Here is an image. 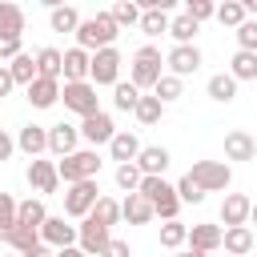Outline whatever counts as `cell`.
<instances>
[{
	"label": "cell",
	"instance_id": "6da1fadb",
	"mask_svg": "<svg viewBox=\"0 0 257 257\" xmlns=\"http://www.w3.org/2000/svg\"><path fill=\"white\" fill-rule=\"evenodd\" d=\"M149 201H153V209H157V217H177V209H181V193L161 177V173H145L141 177V185H137Z\"/></svg>",
	"mask_w": 257,
	"mask_h": 257
},
{
	"label": "cell",
	"instance_id": "7a4b0ae2",
	"mask_svg": "<svg viewBox=\"0 0 257 257\" xmlns=\"http://www.w3.org/2000/svg\"><path fill=\"white\" fill-rule=\"evenodd\" d=\"M116 28H120L116 16H112V12H100V16L76 24V44H80V48H104V44L116 40Z\"/></svg>",
	"mask_w": 257,
	"mask_h": 257
},
{
	"label": "cell",
	"instance_id": "3957f363",
	"mask_svg": "<svg viewBox=\"0 0 257 257\" xmlns=\"http://www.w3.org/2000/svg\"><path fill=\"white\" fill-rule=\"evenodd\" d=\"M96 197H100V189H96V181H92V177L68 181V193H64V213H68V217H84V213L96 205Z\"/></svg>",
	"mask_w": 257,
	"mask_h": 257
},
{
	"label": "cell",
	"instance_id": "277c9868",
	"mask_svg": "<svg viewBox=\"0 0 257 257\" xmlns=\"http://www.w3.org/2000/svg\"><path fill=\"white\" fill-rule=\"evenodd\" d=\"M60 96H64V108H72L80 116L96 112V84H88V80H64Z\"/></svg>",
	"mask_w": 257,
	"mask_h": 257
},
{
	"label": "cell",
	"instance_id": "5b68a950",
	"mask_svg": "<svg viewBox=\"0 0 257 257\" xmlns=\"http://www.w3.org/2000/svg\"><path fill=\"white\" fill-rule=\"evenodd\" d=\"M56 169H60V181L68 185V181H80V177H96L100 157H96L92 149H84V153H64V161H60Z\"/></svg>",
	"mask_w": 257,
	"mask_h": 257
},
{
	"label": "cell",
	"instance_id": "8992f818",
	"mask_svg": "<svg viewBox=\"0 0 257 257\" xmlns=\"http://www.w3.org/2000/svg\"><path fill=\"white\" fill-rule=\"evenodd\" d=\"M4 241L16 249V253H28V257H40L44 249H48V241L40 237V229L36 225H12V229H4Z\"/></svg>",
	"mask_w": 257,
	"mask_h": 257
},
{
	"label": "cell",
	"instance_id": "52a82bcc",
	"mask_svg": "<svg viewBox=\"0 0 257 257\" xmlns=\"http://www.w3.org/2000/svg\"><path fill=\"white\" fill-rule=\"evenodd\" d=\"M157 80H161V52H157L153 44H145V48L133 56V84L153 88Z\"/></svg>",
	"mask_w": 257,
	"mask_h": 257
},
{
	"label": "cell",
	"instance_id": "ba28073f",
	"mask_svg": "<svg viewBox=\"0 0 257 257\" xmlns=\"http://www.w3.org/2000/svg\"><path fill=\"white\" fill-rule=\"evenodd\" d=\"M116 72H120V52H116L112 44L96 48V52H92V68H88L92 84H116Z\"/></svg>",
	"mask_w": 257,
	"mask_h": 257
},
{
	"label": "cell",
	"instance_id": "9c48e42d",
	"mask_svg": "<svg viewBox=\"0 0 257 257\" xmlns=\"http://www.w3.org/2000/svg\"><path fill=\"white\" fill-rule=\"evenodd\" d=\"M189 177L205 189V193H217V189H225L229 185V165H221V161H197L193 169H189Z\"/></svg>",
	"mask_w": 257,
	"mask_h": 257
},
{
	"label": "cell",
	"instance_id": "30bf717a",
	"mask_svg": "<svg viewBox=\"0 0 257 257\" xmlns=\"http://www.w3.org/2000/svg\"><path fill=\"white\" fill-rule=\"evenodd\" d=\"M76 241H80L84 253H104V249H108V225L96 221L92 213H84V225L76 229Z\"/></svg>",
	"mask_w": 257,
	"mask_h": 257
},
{
	"label": "cell",
	"instance_id": "8fae6325",
	"mask_svg": "<svg viewBox=\"0 0 257 257\" xmlns=\"http://www.w3.org/2000/svg\"><path fill=\"white\" fill-rule=\"evenodd\" d=\"M28 185H32L36 193H56L60 169H56L52 161H36V157H32V165H28Z\"/></svg>",
	"mask_w": 257,
	"mask_h": 257
},
{
	"label": "cell",
	"instance_id": "7c38bea8",
	"mask_svg": "<svg viewBox=\"0 0 257 257\" xmlns=\"http://www.w3.org/2000/svg\"><path fill=\"white\" fill-rule=\"evenodd\" d=\"M120 217H124L128 225H145V221L157 217V209H153V201H149L141 189H133V193L124 197V205H120Z\"/></svg>",
	"mask_w": 257,
	"mask_h": 257
},
{
	"label": "cell",
	"instance_id": "4fadbf2b",
	"mask_svg": "<svg viewBox=\"0 0 257 257\" xmlns=\"http://www.w3.org/2000/svg\"><path fill=\"white\" fill-rule=\"evenodd\" d=\"M80 133H84V141H92V145H108L116 128H112V116L96 108V112H88V116H84V124H80Z\"/></svg>",
	"mask_w": 257,
	"mask_h": 257
},
{
	"label": "cell",
	"instance_id": "5bb4252c",
	"mask_svg": "<svg viewBox=\"0 0 257 257\" xmlns=\"http://www.w3.org/2000/svg\"><path fill=\"white\" fill-rule=\"evenodd\" d=\"M169 68H173L177 76H189V72L201 68V52H197L189 40H177V48L169 52Z\"/></svg>",
	"mask_w": 257,
	"mask_h": 257
},
{
	"label": "cell",
	"instance_id": "9a60e30c",
	"mask_svg": "<svg viewBox=\"0 0 257 257\" xmlns=\"http://www.w3.org/2000/svg\"><path fill=\"white\" fill-rule=\"evenodd\" d=\"M225 157L229 161H253L257 157V141L245 128H233V133H225Z\"/></svg>",
	"mask_w": 257,
	"mask_h": 257
},
{
	"label": "cell",
	"instance_id": "2e32d148",
	"mask_svg": "<svg viewBox=\"0 0 257 257\" xmlns=\"http://www.w3.org/2000/svg\"><path fill=\"white\" fill-rule=\"evenodd\" d=\"M40 237H44L48 245L68 249V245L76 241V229H72V225H64V217H44V221H40Z\"/></svg>",
	"mask_w": 257,
	"mask_h": 257
},
{
	"label": "cell",
	"instance_id": "e0dca14e",
	"mask_svg": "<svg viewBox=\"0 0 257 257\" xmlns=\"http://www.w3.org/2000/svg\"><path fill=\"white\" fill-rule=\"evenodd\" d=\"M56 96H60V84H56V76H36V80L28 84V100H32L36 108H48V104H56Z\"/></svg>",
	"mask_w": 257,
	"mask_h": 257
},
{
	"label": "cell",
	"instance_id": "ac0fdd59",
	"mask_svg": "<svg viewBox=\"0 0 257 257\" xmlns=\"http://www.w3.org/2000/svg\"><path fill=\"white\" fill-rule=\"evenodd\" d=\"M88 68H92V56H88V48H68L64 52V80H84L88 76Z\"/></svg>",
	"mask_w": 257,
	"mask_h": 257
},
{
	"label": "cell",
	"instance_id": "d6986e66",
	"mask_svg": "<svg viewBox=\"0 0 257 257\" xmlns=\"http://www.w3.org/2000/svg\"><path fill=\"white\" fill-rule=\"evenodd\" d=\"M249 209H253V201H249V197L229 193V197H225V205H221V221H225V225H245V221H249Z\"/></svg>",
	"mask_w": 257,
	"mask_h": 257
},
{
	"label": "cell",
	"instance_id": "ffe728a7",
	"mask_svg": "<svg viewBox=\"0 0 257 257\" xmlns=\"http://www.w3.org/2000/svg\"><path fill=\"white\" fill-rule=\"evenodd\" d=\"M221 229L217 225H193L189 229V245H193V253H209V249H221Z\"/></svg>",
	"mask_w": 257,
	"mask_h": 257
},
{
	"label": "cell",
	"instance_id": "44dd1931",
	"mask_svg": "<svg viewBox=\"0 0 257 257\" xmlns=\"http://www.w3.org/2000/svg\"><path fill=\"white\" fill-rule=\"evenodd\" d=\"M76 137H80V128H72V124H64V120H60V124H52V128H48V149L64 157V153H72V149H76Z\"/></svg>",
	"mask_w": 257,
	"mask_h": 257
},
{
	"label": "cell",
	"instance_id": "7402d4cb",
	"mask_svg": "<svg viewBox=\"0 0 257 257\" xmlns=\"http://www.w3.org/2000/svg\"><path fill=\"white\" fill-rule=\"evenodd\" d=\"M24 32V12L12 0H0V36H20Z\"/></svg>",
	"mask_w": 257,
	"mask_h": 257
},
{
	"label": "cell",
	"instance_id": "603a6c76",
	"mask_svg": "<svg viewBox=\"0 0 257 257\" xmlns=\"http://www.w3.org/2000/svg\"><path fill=\"white\" fill-rule=\"evenodd\" d=\"M108 153H112V161H137V153H141V141H137L133 133H112V141H108Z\"/></svg>",
	"mask_w": 257,
	"mask_h": 257
},
{
	"label": "cell",
	"instance_id": "cb8c5ba5",
	"mask_svg": "<svg viewBox=\"0 0 257 257\" xmlns=\"http://www.w3.org/2000/svg\"><path fill=\"white\" fill-rule=\"evenodd\" d=\"M137 165H141V173H165V169H169V149L149 145V149L137 153Z\"/></svg>",
	"mask_w": 257,
	"mask_h": 257
},
{
	"label": "cell",
	"instance_id": "d4e9b609",
	"mask_svg": "<svg viewBox=\"0 0 257 257\" xmlns=\"http://www.w3.org/2000/svg\"><path fill=\"white\" fill-rule=\"evenodd\" d=\"M221 245H225L229 253H249V249H253V233H249V225H225Z\"/></svg>",
	"mask_w": 257,
	"mask_h": 257
},
{
	"label": "cell",
	"instance_id": "484cf974",
	"mask_svg": "<svg viewBox=\"0 0 257 257\" xmlns=\"http://www.w3.org/2000/svg\"><path fill=\"white\" fill-rule=\"evenodd\" d=\"M209 96L221 100V104H229V100L237 96V76H233V72H217V76H209Z\"/></svg>",
	"mask_w": 257,
	"mask_h": 257
},
{
	"label": "cell",
	"instance_id": "4316f807",
	"mask_svg": "<svg viewBox=\"0 0 257 257\" xmlns=\"http://www.w3.org/2000/svg\"><path fill=\"white\" fill-rule=\"evenodd\" d=\"M16 145H20V149H24L28 157H36V153H44V149H48V133H44L40 124H24V128H20V141H16Z\"/></svg>",
	"mask_w": 257,
	"mask_h": 257
},
{
	"label": "cell",
	"instance_id": "83f0119b",
	"mask_svg": "<svg viewBox=\"0 0 257 257\" xmlns=\"http://www.w3.org/2000/svg\"><path fill=\"white\" fill-rule=\"evenodd\" d=\"M229 72H233L237 80H257V48H241V52L233 56Z\"/></svg>",
	"mask_w": 257,
	"mask_h": 257
},
{
	"label": "cell",
	"instance_id": "f1b7e54d",
	"mask_svg": "<svg viewBox=\"0 0 257 257\" xmlns=\"http://www.w3.org/2000/svg\"><path fill=\"white\" fill-rule=\"evenodd\" d=\"M8 68H12V76H16V84H32V80L40 76V68H36V60H32L28 52H16Z\"/></svg>",
	"mask_w": 257,
	"mask_h": 257
},
{
	"label": "cell",
	"instance_id": "f546056e",
	"mask_svg": "<svg viewBox=\"0 0 257 257\" xmlns=\"http://www.w3.org/2000/svg\"><path fill=\"white\" fill-rule=\"evenodd\" d=\"M141 28H145V36H161V32H169V16H165V8H145V12H141Z\"/></svg>",
	"mask_w": 257,
	"mask_h": 257
},
{
	"label": "cell",
	"instance_id": "4dcf8cb0",
	"mask_svg": "<svg viewBox=\"0 0 257 257\" xmlns=\"http://www.w3.org/2000/svg\"><path fill=\"white\" fill-rule=\"evenodd\" d=\"M36 68H40V76H60L64 72V56L56 48H40L36 52Z\"/></svg>",
	"mask_w": 257,
	"mask_h": 257
},
{
	"label": "cell",
	"instance_id": "1f68e13d",
	"mask_svg": "<svg viewBox=\"0 0 257 257\" xmlns=\"http://www.w3.org/2000/svg\"><path fill=\"white\" fill-rule=\"evenodd\" d=\"M137 100H141V84H133V80L112 88V104H116L120 112H133V108H137Z\"/></svg>",
	"mask_w": 257,
	"mask_h": 257
},
{
	"label": "cell",
	"instance_id": "d6a6232c",
	"mask_svg": "<svg viewBox=\"0 0 257 257\" xmlns=\"http://www.w3.org/2000/svg\"><path fill=\"white\" fill-rule=\"evenodd\" d=\"M185 241H189V229H185L181 221L165 217V225H161V245H165V249H177V245H185Z\"/></svg>",
	"mask_w": 257,
	"mask_h": 257
},
{
	"label": "cell",
	"instance_id": "836d02e7",
	"mask_svg": "<svg viewBox=\"0 0 257 257\" xmlns=\"http://www.w3.org/2000/svg\"><path fill=\"white\" fill-rule=\"evenodd\" d=\"M197 28H201V20H197L193 12H185V16L169 20V32H173V40H193V36H197Z\"/></svg>",
	"mask_w": 257,
	"mask_h": 257
},
{
	"label": "cell",
	"instance_id": "e575fe53",
	"mask_svg": "<svg viewBox=\"0 0 257 257\" xmlns=\"http://www.w3.org/2000/svg\"><path fill=\"white\" fill-rule=\"evenodd\" d=\"M161 104H165L161 96H141L133 112H137V120H141V124H157V120H161Z\"/></svg>",
	"mask_w": 257,
	"mask_h": 257
},
{
	"label": "cell",
	"instance_id": "d590c367",
	"mask_svg": "<svg viewBox=\"0 0 257 257\" xmlns=\"http://www.w3.org/2000/svg\"><path fill=\"white\" fill-rule=\"evenodd\" d=\"M44 217H48V213H44V205H40V201H32V197L16 205V221H20V225H36V229H40V221H44Z\"/></svg>",
	"mask_w": 257,
	"mask_h": 257
},
{
	"label": "cell",
	"instance_id": "8d00e7d4",
	"mask_svg": "<svg viewBox=\"0 0 257 257\" xmlns=\"http://www.w3.org/2000/svg\"><path fill=\"white\" fill-rule=\"evenodd\" d=\"M76 24H80L76 8H68V4H56V8H52V28H56V32H76Z\"/></svg>",
	"mask_w": 257,
	"mask_h": 257
},
{
	"label": "cell",
	"instance_id": "74e56055",
	"mask_svg": "<svg viewBox=\"0 0 257 257\" xmlns=\"http://www.w3.org/2000/svg\"><path fill=\"white\" fill-rule=\"evenodd\" d=\"M141 177H145V173H141V165H137V161H120V165H116V185H120V189H128V193H133V189L141 185Z\"/></svg>",
	"mask_w": 257,
	"mask_h": 257
},
{
	"label": "cell",
	"instance_id": "f35d334b",
	"mask_svg": "<svg viewBox=\"0 0 257 257\" xmlns=\"http://www.w3.org/2000/svg\"><path fill=\"white\" fill-rule=\"evenodd\" d=\"M112 16H116L120 28H128V24L141 20V4H137V0H112Z\"/></svg>",
	"mask_w": 257,
	"mask_h": 257
},
{
	"label": "cell",
	"instance_id": "ab89813d",
	"mask_svg": "<svg viewBox=\"0 0 257 257\" xmlns=\"http://www.w3.org/2000/svg\"><path fill=\"white\" fill-rule=\"evenodd\" d=\"M177 193H181V201H185V205H201V201H205V189H201V185H197L189 173L177 181Z\"/></svg>",
	"mask_w": 257,
	"mask_h": 257
},
{
	"label": "cell",
	"instance_id": "60d3db41",
	"mask_svg": "<svg viewBox=\"0 0 257 257\" xmlns=\"http://www.w3.org/2000/svg\"><path fill=\"white\" fill-rule=\"evenodd\" d=\"M96 221H104V225H116V217H120V205L116 201H108V197H96V205L88 209Z\"/></svg>",
	"mask_w": 257,
	"mask_h": 257
},
{
	"label": "cell",
	"instance_id": "b9f144b4",
	"mask_svg": "<svg viewBox=\"0 0 257 257\" xmlns=\"http://www.w3.org/2000/svg\"><path fill=\"white\" fill-rule=\"evenodd\" d=\"M153 88H157L161 100H177V96H181V76H177V72H169V76L161 72V80H157Z\"/></svg>",
	"mask_w": 257,
	"mask_h": 257
},
{
	"label": "cell",
	"instance_id": "7bdbcfd3",
	"mask_svg": "<svg viewBox=\"0 0 257 257\" xmlns=\"http://www.w3.org/2000/svg\"><path fill=\"white\" fill-rule=\"evenodd\" d=\"M217 20H221V24H233V28H237V24L245 20V4H241V0H225V4L217 8Z\"/></svg>",
	"mask_w": 257,
	"mask_h": 257
},
{
	"label": "cell",
	"instance_id": "ee69618b",
	"mask_svg": "<svg viewBox=\"0 0 257 257\" xmlns=\"http://www.w3.org/2000/svg\"><path fill=\"white\" fill-rule=\"evenodd\" d=\"M237 44L241 48H257V20H241L237 24Z\"/></svg>",
	"mask_w": 257,
	"mask_h": 257
},
{
	"label": "cell",
	"instance_id": "f6af8a7d",
	"mask_svg": "<svg viewBox=\"0 0 257 257\" xmlns=\"http://www.w3.org/2000/svg\"><path fill=\"white\" fill-rule=\"evenodd\" d=\"M12 225H16V201L0 193V229H12Z\"/></svg>",
	"mask_w": 257,
	"mask_h": 257
},
{
	"label": "cell",
	"instance_id": "bcb514c9",
	"mask_svg": "<svg viewBox=\"0 0 257 257\" xmlns=\"http://www.w3.org/2000/svg\"><path fill=\"white\" fill-rule=\"evenodd\" d=\"M181 4H185V12H193L197 20H205V16H217L213 0H181Z\"/></svg>",
	"mask_w": 257,
	"mask_h": 257
},
{
	"label": "cell",
	"instance_id": "7dc6e473",
	"mask_svg": "<svg viewBox=\"0 0 257 257\" xmlns=\"http://www.w3.org/2000/svg\"><path fill=\"white\" fill-rule=\"evenodd\" d=\"M20 52V36H0V56H16Z\"/></svg>",
	"mask_w": 257,
	"mask_h": 257
},
{
	"label": "cell",
	"instance_id": "c3c4849f",
	"mask_svg": "<svg viewBox=\"0 0 257 257\" xmlns=\"http://www.w3.org/2000/svg\"><path fill=\"white\" fill-rule=\"evenodd\" d=\"M12 84H16L12 68H8V64H0V96H8V92H12Z\"/></svg>",
	"mask_w": 257,
	"mask_h": 257
},
{
	"label": "cell",
	"instance_id": "681fc988",
	"mask_svg": "<svg viewBox=\"0 0 257 257\" xmlns=\"http://www.w3.org/2000/svg\"><path fill=\"white\" fill-rule=\"evenodd\" d=\"M8 157H12V137L0 128V161H8Z\"/></svg>",
	"mask_w": 257,
	"mask_h": 257
},
{
	"label": "cell",
	"instance_id": "f907efd6",
	"mask_svg": "<svg viewBox=\"0 0 257 257\" xmlns=\"http://www.w3.org/2000/svg\"><path fill=\"white\" fill-rule=\"evenodd\" d=\"M104 253H116V257H124V253H128V245H124V241H112V237H108V249H104Z\"/></svg>",
	"mask_w": 257,
	"mask_h": 257
},
{
	"label": "cell",
	"instance_id": "816d5d0a",
	"mask_svg": "<svg viewBox=\"0 0 257 257\" xmlns=\"http://www.w3.org/2000/svg\"><path fill=\"white\" fill-rule=\"evenodd\" d=\"M141 8H161V0H137Z\"/></svg>",
	"mask_w": 257,
	"mask_h": 257
},
{
	"label": "cell",
	"instance_id": "f5cc1de1",
	"mask_svg": "<svg viewBox=\"0 0 257 257\" xmlns=\"http://www.w3.org/2000/svg\"><path fill=\"white\" fill-rule=\"evenodd\" d=\"M241 4H245V8H249V12H257V0H241Z\"/></svg>",
	"mask_w": 257,
	"mask_h": 257
},
{
	"label": "cell",
	"instance_id": "db71d44e",
	"mask_svg": "<svg viewBox=\"0 0 257 257\" xmlns=\"http://www.w3.org/2000/svg\"><path fill=\"white\" fill-rule=\"evenodd\" d=\"M249 221H253V225H257V205H253V209H249Z\"/></svg>",
	"mask_w": 257,
	"mask_h": 257
},
{
	"label": "cell",
	"instance_id": "11a10c76",
	"mask_svg": "<svg viewBox=\"0 0 257 257\" xmlns=\"http://www.w3.org/2000/svg\"><path fill=\"white\" fill-rule=\"evenodd\" d=\"M40 4H48V8H56V4H64V0H40Z\"/></svg>",
	"mask_w": 257,
	"mask_h": 257
},
{
	"label": "cell",
	"instance_id": "9f6ffc18",
	"mask_svg": "<svg viewBox=\"0 0 257 257\" xmlns=\"http://www.w3.org/2000/svg\"><path fill=\"white\" fill-rule=\"evenodd\" d=\"M0 241H4V229H0Z\"/></svg>",
	"mask_w": 257,
	"mask_h": 257
}]
</instances>
